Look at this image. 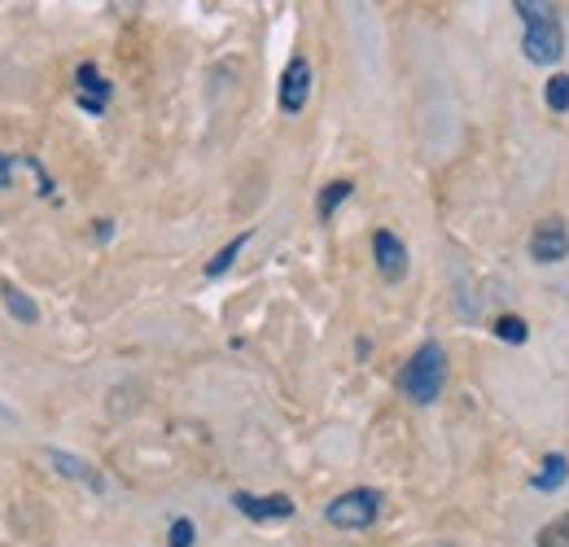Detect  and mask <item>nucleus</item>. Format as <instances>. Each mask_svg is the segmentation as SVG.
Segmentation results:
<instances>
[{"mask_svg":"<svg viewBox=\"0 0 569 547\" xmlns=\"http://www.w3.org/2000/svg\"><path fill=\"white\" fill-rule=\"evenodd\" d=\"M496 338H503V342H526V320H517V316H499L496 320Z\"/></svg>","mask_w":569,"mask_h":547,"instance_id":"nucleus-16","label":"nucleus"},{"mask_svg":"<svg viewBox=\"0 0 569 547\" xmlns=\"http://www.w3.org/2000/svg\"><path fill=\"white\" fill-rule=\"evenodd\" d=\"M539 547H569V513H561L557 521H548L539 530Z\"/></svg>","mask_w":569,"mask_h":547,"instance_id":"nucleus-15","label":"nucleus"},{"mask_svg":"<svg viewBox=\"0 0 569 547\" xmlns=\"http://www.w3.org/2000/svg\"><path fill=\"white\" fill-rule=\"evenodd\" d=\"M0 298H4V311H9L13 320H22V325H36V320H40V307H36L13 280H0Z\"/></svg>","mask_w":569,"mask_h":547,"instance_id":"nucleus-10","label":"nucleus"},{"mask_svg":"<svg viewBox=\"0 0 569 547\" xmlns=\"http://www.w3.org/2000/svg\"><path fill=\"white\" fill-rule=\"evenodd\" d=\"M167 547H193V521H189V517L171 521V539H167Z\"/></svg>","mask_w":569,"mask_h":547,"instance_id":"nucleus-17","label":"nucleus"},{"mask_svg":"<svg viewBox=\"0 0 569 547\" xmlns=\"http://www.w3.org/2000/svg\"><path fill=\"white\" fill-rule=\"evenodd\" d=\"M44 460H49V465H53V469H58L62 478L79 481V486H88L92 495H101V490H106V478H101V474H97V469H92L88 460L71 456V451H58V447H49V451H44Z\"/></svg>","mask_w":569,"mask_h":547,"instance_id":"nucleus-8","label":"nucleus"},{"mask_svg":"<svg viewBox=\"0 0 569 547\" xmlns=\"http://www.w3.org/2000/svg\"><path fill=\"white\" fill-rule=\"evenodd\" d=\"M246 241H250V232H241V237H232V241H228V246H223V250H219V255H214L211 263H207V276H223L228 272V268H232V259H237V255H241V250H246Z\"/></svg>","mask_w":569,"mask_h":547,"instance_id":"nucleus-13","label":"nucleus"},{"mask_svg":"<svg viewBox=\"0 0 569 547\" xmlns=\"http://www.w3.org/2000/svg\"><path fill=\"white\" fill-rule=\"evenodd\" d=\"M9 180H13V162L0 153V189H9Z\"/></svg>","mask_w":569,"mask_h":547,"instance_id":"nucleus-18","label":"nucleus"},{"mask_svg":"<svg viewBox=\"0 0 569 547\" xmlns=\"http://www.w3.org/2000/svg\"><path fill=\"white\" fill-rule=\"evenodd\" d=\"M566 478H569L566 456H548V460H543V469H539V478H535V490H557Z\"/></svg>","mask_w":569,"mask_h":547,"instance_id":"nucleus-12","label":"nucleus"},{"mask_svg":"<svg viewBox=\"0 0 569 547\" xmlns=\"http://www.w3.org/2000/svg\"><path fill=\"white\" fill-rule=\"evenodd\" d=\"M543 101H548V110L566 115V110H569V74H552V79H548V88H543Z\"/></svg>","mask_w":569,"mask_h":547,"instance_id":"nucleus-14","label":"nucleus"},{"mask_svg":"<svg viewBox=\"0 0 569 547\" xmlns=\"http://www.w3.org/2000/svg\"><path fill=\"white\" fill-rule=\"evenodd\" d=\"M442 381H447V350L438 342H426L412 359H408V368L399 372V390H403V399H412V404H433L438 395H442Z\"/></svg>","mask_w":569,"mask_h":547,"instance_id":"nucleus-2","label":"nucleus"},{"mask_svg":"<svg viewBox=\"0 0 569 547\" xmlns=\"http://www.w3.org/2000/svg\"><path fill=\"white\" fill-rule=\"evenodd\" d=\"M351 193H356V185H351V180H333V185H329V189L320 193V202H316V210H320V219H333V210H338V206L347 202Z\"/></svg>","mask_w":569,"mask_h":547,"instance_id":"nucleus-11","label":"nucleus"},{"mask_svg":"<svg viewBox=\"0 0 569 547\" xmlns=\"http://www.w3.org/2000/svg\"><path fill=\"white\" fill-rule=\"evenodd\" d=\"M530 259L535 263H566L569 259V228L561 215H543L530 232Z\"/></svg>","mask_w":569,"mask_h":547,"instance_id":"nucleus-4","label":"nucleus"},{"mask_svg":"<svg viewBox=\"0 0 569 547\" xmlns=\"http://www.w3.org/2000/svg\"><path fill=\"white\" fill-rule=\"evenodd\" d=\"M512 9H517V18L526 22V36H521L526 58H530L535 67L561 62V58H566V27H561V13H557L552 4H539V0H517Z\"/></svg>","mask_w":569,"mask_h":547,"instance_id":"nucleus-1","label":"nucleus"},{"mask_svg":"<svg viewBox=\"0 0 569 547\" xmlns=\"http://www.w3.org/2000/svg\"><path fill=\"white\" fill-rule=\"evenodd\" d=\"M307 97H311V67H307V58H293L281 74V110L298 115L307 106Z\"/></svg>","mask_w":569,"mask_h":547,"instance_id":"nucleus-6","label":"nucleus"},{"mask_svg":"<svg viewBox=\"0 0 569 547\" xmlns=\"http://www.w3.org/2000/svg\"><path fill=\"white\" fill-rule=\"evenodd\" d=\"M232 504H237V513H246L250 521H281L293 513V499H284V495H250V490H237L232 495Z\"/></svg>","mask_w":569,"mask_h":547,"instance_id":"nucleus-7","label":"nucleus"},{"mask_svg":"<svg viewBox=\"0 0 569 547\" xmlns=\"http://www.w3.org/2000/svg\"><path fill=\"white\" fill-rule=\"evenodd\" d=\"M74 92H79V106L88 115H101L106 101H110V79H101L97 67H79L74 70Z\"/></svg>","mask_w":569,"mask_h":547,"instance_id":"nucleus-9","label":"nucleus"},{"mask_svg":"<svg viewBox=\"0 0 569 547\" xmlns=\"http://www.w3.org/2000/svg\"><path fill=\"white\" fill-rule=\"evenodd\" d=\"M381 513V495L377 490H347L325 508V521L338 530H368Z\"/></svg>","mask_w":569,"mask_h":547,"instance_id":"nucleus-3","label":"nucleus"},{"mask_svg":"<svg viewBox=\"0 0 569 547\" xmlns=\"http://www.w3.org/2000/svg\"><path fill=\"white\" fill-rule=\"evenodd\" d=\"M372 259H377V272L386 280H403V272H408V246L386 228L372 232Z\"/></svg>","mask_w":569,"mask_h":547,"instance_id":"nucleus-5","label":"nucleus"}]
</instances>
